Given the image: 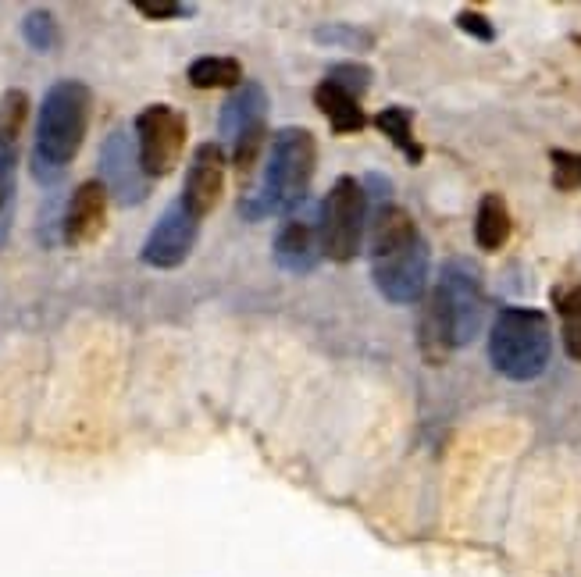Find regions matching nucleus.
<instances>
[{
    "mask_svg": "<svg viewBox=\"0 0 581 577\" xmlns=\"http://www.w3.org/2000/svg\"><path fill=\"white\" fill-rule=\"evenodd\" d=\"M485 325V289L467 261H450L421 310L418 346L428 364H442L457 346H467Z\"/></svg>",
    "mask_w": 581,
    "mask_h": 577,
    "instance_id": "nucleus-1",
    "label": "nucleus"
},
{
    "mask_svg": "<svg viewBox=\"0 0 581 577\" xmlns=\"http://www.w3.org/2000/svg\"><path fill=\"white\" fill-rule=\"evenodd\" d=\"M371 278L389 303H418L428 289V243L418 221L400 204H378L371 214Z\"/></svg>",
    "mask_w": 581,
    "mask_h": 577,
    "instance_id": "nucleus-2",
    "label": "nucleus"
},
{
    "mask_svg": "<svg viewBox=\"0 0 581 577\" xmlns=\"http://www.w3.org/2000/svg\"><path fill=\"white\" fill-rule=\"evenodd\" d=\"M93 118V93L86 82L61 79L43 93L40 118H36L33 175L40 182H58L68 164L79 157Z\"/></svg>",
    "mask_w": 581,
    "mask_h": 577,
    "instance_id": "nucleus-3",
    "label": "nucleus"
},
{
    "mask_svg": "<svg viewBox=\"0 0 581 577\" xmlns=\"http://www.w3.org/2000/svg\"><path fill=\"white\" fill-rule=\"evenodd\" d=\"M318 168V143L307 129H286L275 132L268 150V164H264V179L250 200H243V214L250 221H261L268 214H293L296 204L307 196V186Z\"/></svg>",
    "mask_w": 581,
    "mask_h": 577,
    "instance_id": "nucleus-4",
    "label": "nucleus"
},
{
    "mask_svg": "<svg viewBox=\"0 0 581 577\" xmlns=\"http://www.w3.org/2000/svg\"><path fill=\"white\" fill-rule=\"evenodd\" d=\"M553 357L549 317L532 307H503L489 328V360L510 382H535Z\"/></svg>",
    "mask_w": 581,
    "mask_h": 577,
    "instance_id": "nucleus-5",
    "label": "nucleus"
},
{
    "mask_svg": "<svg viewBox=\"0 0 581 577\" xmlns=\"http://www.w3.org/2000/svg\"><path fill=\"white\" fill-rule=\"evenodd\" d=\"M364 228H368V193L364 182L353 175H339L332 189L321 200L318 232H321V253L328 261L350 264L364 246Z\"/></svg>",
    "mask_w": 581,
    "mask_h": 577,
    "instance_id": "nucleus-6",
    "label": "nucleus"
},
{
    "mask_svg": "<svg viewBox=\"0 0 581 577\" xmlns=\"http://www.w3.org/2000/svg\"><path fill=\"white\" fill-rule=\"evenodd\" d=\"M132 132H136V154H140V168L147 179H164L179 168L189 139L186 114L168 104H150L136 114Z\"/></svg>",
    "mask_w": 581,
    "mask_h": 577,
    "instance_id": "nucleus-7",
    "label": "nucleus"
},
{
    "mask_svg": "<svg viewBox=\"0 0 581 577\" xmlns=\"http://www.w3.org/2000/svg\"><path fill=\"white\" fill-rule=\"evenodd\" d=\"M200 239V218L189 214L182 200H172L164 207V214L154 221V228L143 239L140 261L157 271H175L189 261V253Z\"/></svg>",
    "mask_w": 581,
    "mask_h": 577,
    "instance_id": "nucleus-8",
    "label": "nucleus"
},
{
    "mask_svg": "<svg viewBox=\"0 0 581 577\" xmlns=\"http://www.w3.org/2000/svg\"><path fill=\"white\" fill-rule=\"evenodd\" d=\"M107 204H111V193L100 179H86L72 189L65 207V221H61V236L72 250L97 243L107 228Z\"/></svg>",
    "mask_w": 581,
    "mask_h": 577,
    "instance_id": "nucleus-9",
    "label": "nucleus"
},
{
    "mask_svg": "<svg viewBox=\"0 0 581 577\" xmlns=\"http://www.w3.org/2000/svg\"><path fill=\"white\" fill-rule=\"evenodd\" d=\"M221 193H225V150L221 143H200L189 157L186 186H182L179 200L189 207L193 218L204 221L221 204Z\"/></svg>",
    "mask_w": 581,
    "mask_h": 577,
    "instance_id": "nucleus-10",
    "label": "nucleus"
},
{
    "mask_svg": "<svg viewBox=\"0 0 581 577\" xmlns=\"http://www.w3.org/2000/svg\"><path fill=\"white\" fill-rule=\"evenodd\" d=\"M107 193L118 196V204H140L147 196V175L140 168V154L132 150V139L125 129L111 132L104 143V179Z\"/></svg>",
    "mask_w": 581,
    "mask_h": 577,
    "instance_id": "nucleus-11",
    "label": "nucleus"
},
{
    "mask_svg": "<svg viewBox=\"0 0 581 577\" xmlns=\"http://www.w3.org/2000/svg\"><path fill=\"white\" fill-rule=\"evenodd\" d=\"M321 232L318 218H303V214H289L282 232L275 236V264L293 275H307L314 271V264L321 261Z\"/></svg>",
    "mask_w": 581,
    "mask_h": 577,
    "instance_id": "nucleus-12",
    "label": "nucleus"
},
{
    "mask_svg": "<svg viewBox=\"0 0 581 577\" xmlns=\"http://www.w3.org/2000/svg\"><path fill=\"white\" fill-rule=\"evenodd\" d=\"M261 125H268V93H264L261 82H243V86L221 104V114H218L221 139L232 147L243 132L261 129Z\"/></svg>",
    "mask_w": 581,
    "mask_h": 577,
    "instance_id": "nucleus-13",
    "label": "nucleus"
},
{
    "mask_svg": "<svg viewBox=\"0 0 581 577\" xmlns=\"http://www.w3.org/2000/svg\"><path fill=\"white\" fill-rule=\"evenodd\" d=\"M314 104L318 111L325 114V122L332 125L336 136H353V132L364 129V111H361V97H353L350 90L336 86L332 79L318 82V90H314Z\"/></svg>",
    "mask_w": 581,
    "mask_h": 577,
    "instance_id": "nucleus-14",
    "label": "nucleus"
},
{
    "mask_svg": "<svg viewBox=\"0 0 581 577\" xmlns=\"http://www.w3.org/2000/svg\"><path fill=\"white\" fill-rule=\"evenodd\" d=\"M510 207L500 193H485L482 204H478V214H475V243L482 246L485 253H496L507 246L510 239Z\"/></svg>",
    "mask_w": 581,
    "mask_h": 577,
    "instance_id": "nucleus-15",
    "label": "nucleus"
},
{
    "mask_svg": "<svg viewBox=\"0 0 581 577\" xmlns=\"http://www.w3.org/2000/svg\"><path fill=\"white\" fill-rule=\"evenodd\" d=\"M186 79L193 90H239L243 86V65L236 57L204 54L186 68Z\"/></svg>",
    "mask_w": 581,
    "mask_h": 577,
    "instance_id": "nucleus-16",
    "label": "nucleus"
},
{
    "mask_svg": "<svg viewBox=\"0 0 581 577\" xmlns=\"http://www.w3.org/2000/svg\"><path fill=\"white\" fill-rule=\"evenodd\" d=\"M375 125L393 147L403 150V157H407L410 164H421L425 147L414 139V111H410V107H385V111L375 114Z\"/></svg>",
    "mask_w": 581,
    "mask_h": 577,
    "instance_id": "nucleus-17",
    "label": "nucleus"
},
{
    "mask_svg": "<svg viewBox=\"0 0 581 577\" xmlns=\"http://www.w3.org/2000/svg\"><path fill=\"white\" fill-rule=\"evenodd\" d=\"M560 332H564V350L571 360H581V285L557 296Z\"/></svg>",
    "mask_w": 581,
    "mask_h": 577,
    "instance_id": "nucleus-18",
    "label": "nucleus"
},
{
    "mask_svg": "<svg viewBox=\"0 0 581 577\" xmlns=\"http://www.w3.org/2000/svg\"><path fill=\"white\" fill-rule=\"evenodd\" d=\"M22 36H25V43H29L33 50L47 54V50H54V47H58V40H61L58 18L50 15L47 8L29 11V15L22 18Z\"/></svg>",
    "mask_w": 581,
    "mask_h": 577,
    "instance_id": "nucleus-19",
    "label": "nucleus"
},
{
    "mask_svg": "<svg viewBox=\"0 0 581 577\" xmlns=\"http://www.w3.org/2000/svg\"><path fill=\"white\" fill-rule=\"evenodd\" d=\"M25 118H29V93L4 90V97H0V139L18 143V136L25 129Z\"/></svg>",
    "mask_w": 581,
    "mask_h": 577,
    "instance_id": "nucleus-20",
    "label": "nucleus"
},
{
    "mask_svg": "<svg viewBox=\"0 0 581 577\" xmlns=\"http://www.w3.org/2000/svg\"><path fill=\"white\" fill-rule=\"evenodd\" d=\"M328 79L336 82V86H343V90H350L353 97H361V93H368V86H371V68L343 61V65L328 68Z\"/></svg>",
    "mask_w": 581,
    "mask_h": 577,
    "instance_id": "nucleus-21",
    "label": "nucleus"
},
{
    "mask_svg": "<svg viewBox=\"0 0 581 577\" xmlns=\"http://www.w3.org/2000/svg\"><path fill=\"white\" fill-rule=\"evenodd\" d=\"M15 168H18V143L0 139V211L8 207L11 189H15Z\"/></svg>",
    "mask_w": 581,
    "mask_h": 577,
    "instance_id": "nucleus-22",
    "label": "nucleus"
},
{
    "mask_svg": "<svg viewBox=\"0 0 581 577\" xmlns=\"http://www.w3.org/2000/svg\"><path fill=\"white\" fill-rule=\"evenodd\" d=\"M132 8L147 18H157V22H168V18H189L193 15V4H179V0H136Z\"/></svg>",
    "mask_w": 581,
    "mask_h": 577,
    "instance_id": "nucleus-23",
    "label": "nucleus"
},
{
    "mask_svg": "<svg viewBox=\"0 0 581 577\" xmlns=\"http://www.w3.org/2000/svg\"><path fill=\"white\" fill-rule=\"evenodd\" d=\"M314 36H318V43H346V47H361V50L371 47V36L364 29H353V25H321Z\"/></svg>",
    "mask_w": 581,
    "mask_h": 577,
    "instance_id": "nucleus-24",
    "label": "nucleus"
},
{
    "mask_svg": "<svg viewBox=\"0 0 581 577\" xmlns=\"http://www.w3.org/2000/svg\"><path fill=\"white\" fill-rule=\"evenodd\" d=\"M457 25L464 29L467 36H475V40H496V29H492V22L485 15H478V11H460L457 15Z\"/></svg>",
    "mask_w": 581,
    "mask_h": 577,
    "instance_id": "nucleus-25",
    "label": "nucleus"
},
{
    "mask_svg": "<svg viewBox=\"0 0 581 577\" xmlns=\"http://www.w3.org/2000/svg\"><path fill=\"white\" fill-rule=\"evenodd\" d=\"M578 186H581V154H578Z\"/></svg>",
    "mask_w": 581,
    "mask_h": 577,
    "instance_id": "nucleus-26",
    "label": "nucleus"
}]
</instances>
